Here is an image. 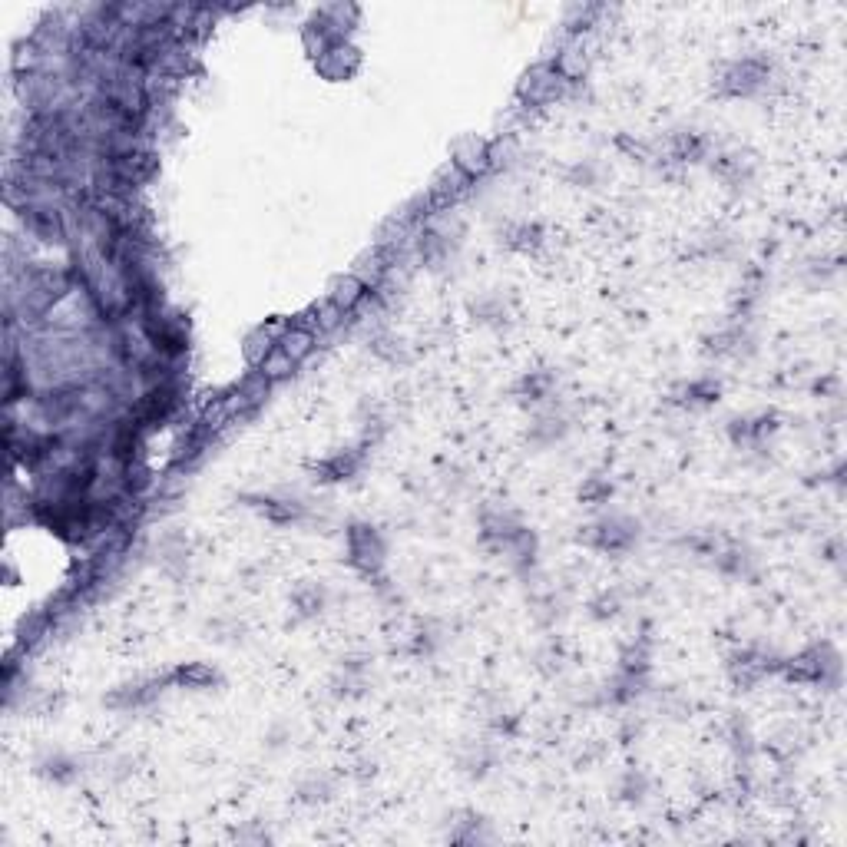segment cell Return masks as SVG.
I'll return each mask as SVG.
<instances>
[{
  "label": "cell",
  "mask_w": 847,
  "mask_h": 847,
  "mask_svg": "<svg viewBox=\"0 0 847 847\" xmlns=\"http://www.w3.org/2000/svg\"><path fill=\"white\" fill-rule=\"evenodd\" d=\"M345 546H348V563L355 566L364 576H378L384 566V536L378 533V527L371 523H351L345 530Z\"/></svg>",
  "instance_id": "obj_1"
},
{
  "label": "cell",
  "mask_w": 847,
  "mask_h": 847,
  "mask_svg": "<svg viewBox=\"0 0 847 847\" xmlns=\"http://www.w3.org/2000/svg\"><path fill=\"white\" fill-rule=\"evenodd\" d=\"M580 540L599 553H626L639 540V527L629 517L613 513V517H599L589 523L586 533H580Z\"/></svg>",
  "instance_id": "obj_2"
},
{
  "label": "cell",
  "mask_w": 847,
  "mask_h": 847,
  "mask_svg": "<svg viewBox=\"0 0 847 847\" xmlns=\"http://www.w3.org/2000/svg\"><path fill=\"white\" fill-rule=\"evenodd\" d=\"M718 93L722 96H755L768 87V63L758 57L732 60L718 73Z\"/></svg>",
  "instance_id": "obj_3"
},
{
  "label": "cell",
  "mask_w": 847,
  "mask_h": 847,
  "mask_svg": "<svg viewBox=\"0 0 847 847\" xmlns=\"http://www.w3.org/2000/svg\"><path fill=\"white\" fill-rule=\"evenodd\" d=\"M245 507L259 513L262 520H268L272 527H295L308 517V507L298 497H288V493H245Z\"/></svg>",
  "instance_id": "obj_4"
},
{
  "label": "cell",
  "mask_w": 847,
  "mask_h": 847,
  "mask_svg": "<svg viewBox=\"0 0 847 847\" xmlns=\"http://www.w3.org/2000/svg\"><path fill=\"white\" fill-rule=\"evenodd\" d=\"M493 166V146L480 136H460L450 149V169H457L467 182H474Z\"/></svg>",
  "instance_id": "obj_5"
},
{
  "label": "cell",
  "mask_w": 847,
  "mask_h": 847,
  "mask_svg": "<svg viewBox=\"0 0 847 847\" xmlns=\"http://www.w3.org/2000/svg\"><path fill=\"white\" fill-rule=\"evenodd\" d=\"M563 87L566 83H563L560 73H556V67L543 60V63H536V67H530L527 73H523L517 93L527 106H546L563 93Z\"/></svg>",
  "instance_id": "obj_6"
},
{
  "label": "cell",
  "mask_w": 847,
  "mask_h": 847,
  "mask_svg": "<svg viewBox=\"0 0 847 847\" xmlns=\"http://www.w3.org/2000/svg\"><path fill=\"white\" fill-rule=\"evenodd\" d=\"M166 685H173L169 675H153V679H136V682H126L120 689L110 692V709L116 712H136V709H146L153 705L159 695L166 692Z\"/></svg>",
  "instance_id": "obj_7"
},
{
  "label": "cell",
  "mask_w": 847,
  "mask_h": 847,
  "mask_svg": "<svg viewBox=\"0 0 847 847\" xmlns=\"http://www.w3.org/2000/svg\"><path fill=\"white\" fill-rule=\"evenodd\" d=\"M364 470V447H341L331 450L328 457H321L312 464V474L321 484H341V480L358 477Z\"/></svg>",
  "instance_id": "obj_8"
},
{
  "label": "cell",
  "mask_w": 847,
  "mask_h": 847,
  "mask_svg": "<svg viewBox=\"0 0 847 847\" xmlns=\"http://www.w3.org/2000/svg\"><path fill=\"white\" fill-rule=\"evenodd\" d=\"M315 70L331 83H345L361 70V50L351 44V40H341V44L321 53L315 60Z\"/></svg>",
  "instance_id": "obj_9"
},
{
  "label": "cell",
  "mask_w": 847,
  "mask_h": 847,
  "mask_svg": "<svg viewBox=\"0 0 847 847\" xmlns=\"http://www.w3.org/2000/svg\"><path fill=\"white\" fill-rule=\"evenodd\" d=\"M368 295H371V288L364 285L355 272H345V275H335V278H331L325 302L335 305L341 315H355L358 308L368 302Z\"/></svg>",
  "instance_id": "obj_10"
},
{
  "label": "cell",
  "mask_w": 847,
  "mask_h": 847,
  "mask_svg": "<svg viewBox=\"0 0 847 847\" xmlns=\"http://www.w3.org/2000/svg\"><path fill=\"white\" fill-rule=\"evenodd\" d=\"M169 679H173L176 689L209 692L222 682V675H219V669H212L209 662H182L179 669L169 672Z\"/></svg>",
  "instance_id": "obj_11"
},
{
  "label": "cell",
  "mask_w": 847,
  "mask_h": 847,
  "mask_svg": "<svg viewBox=\"0 0 847 847\" xmlns=\"http://www.w3.org/2000/svg\"><path fill=\"white\" fill-rule=\"evenodd\" d=\"M37 775L53 781V785H73L80 778V761L67 755V752H47L44 758H37Z\"/></svg>",
  "instance_id": "obj_12"
},
{
  "label": "cell",
  "mask_w": 847,
  "mask_h": 847,
  "mask_svg": "<svg viewBox=\"0 0 847 847\" xmlns=\"http://www.w3.org/2000/svg\"><path fill=\"white\" fill-rule=\"evenodd\" d=\"M315 345H318V331L312 325H305V321H288L285 335H282V341H278V348H282L285 355H292L298 364L312 355Z\"/></svg>",
  "instance_id": "obj_13"
},
{
  "label": "cell",
  "mask_w": 847,
  "mask_h": 847,
  "mask_svg": "<svg viewBox=\"0 0 847 847\" xmlns=\"http://www.w3.org/2000/svg\"><path fill=\"white\" fill-rule=\"evenodd\" d=\"M566 427H570V424H566V417L556 411V407H550V411H543L540 417H536L530 437H533V444L550 447V444H556L566 434Z\"/></svg>",
  "instance_id": "obj_14"
},
{
  "label": "cell",
  "mask_w": 847,
  "mask_h": 847,
  "mask_svg": "<svg viewBox=\"0 0 847 847\" xmlns=\"http://www.w3.org/2000/svg\"><path fill=\"white\" fill-rule=\"evenodd\" d=\"M325 603H328V589L321 583H305L302 589H295V596H292V606L298 616H318L321 609H325Z\"/></svg>",
  "instance_id": "obj_15"
},
{
  "label": "cell",
  "mask_w": 847,
  "mask_h": 847,
  "mask_svg": "<svg viewBox=\"0 0 847 847\" xmlns=\"http://www.w3.org/2000/svg\"><path fill=\"white\" fill-rule=\"evenodd\" d=\"M520 398L530 404H543L553 398V374L550 371H530L520 381Z\"/></svg>",
  "instance_id": "obj_16"
},
{
  "label": "cell",
  "mask_w": 847,
  "mask_h": 847,
  "mask_svg": "<svg viewBox=\"0 0 847 847\" xmlns=\"http://www.w3.org/2000/svg\"><path fill=\"white\" fill-rule=\"evenodd\" d=\"M295 368H298V361H295L292 355H285L282 348H275L272 355H268V358H265V361L259 364V368H255V371H262L268 381H272V384H278V381L292 378V374H295Z\"/></svg>",
  "instance_id": "obj_17"
},
{
  "label": "cell",
  "mask_w": 847,
  "mask_h": 847,
  "mask_svg": "<svg viewBox=\"0 0 847 847\" xmlns=\"http://www.w3.org/2000/svg\"><path fill=\"white\" fill-rule=\"evenodd\" d=\"M536 242H540V225L520 222V225H510V229H507V245H510V249L530 252Z\"/></svg>",
  "instance_id": "obj_18"
},
{
  "label": "cell",
  "mask_w": 847,
  "mask_h": 847,
  "mask_svg": "<svg viewBox=\"0 0 847 847\" xmlns=\"http://www.w3.org/2000/svg\"><path fill=\"white\" fill-rule=\"evenodd\" d=\"M609 493H613V487L603 484V480H589V487L580 490V497H583L586 503H606Z\"/></svg>",
  "instance_id": "obj_19"
},
{
  "label": "cell",
  "mask_w": 847,
  "mask_h": 847,
  "mask_svg": "<svg viewBox=\"0 0 847 847\" xmlns=\"http://www.w3.org/2000/svg\"><path fill=\"white\" fill-rule=\"evenodd\" d=\"M328 798V785L325 781H312V785H302V801H325Z\"/></svg>",
  "instance_id": "obj_20"
}]
</instances>
